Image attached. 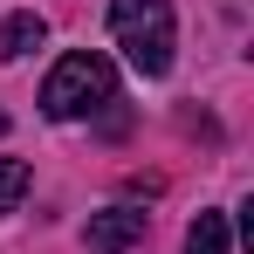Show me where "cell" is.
Returning a JSON list of instances; mask_svg holds the SVG:
<instances>
[{"label":"cell","instance_id":"6da1fadb","mask_svg":"<svg viewBox=\"0 0 254 254\" xmlns=\"http://www.w3.org/2000/svg\"><path fill=\"white\" fill-rule=\"evenodd\" d=\"M117 96V69H110V55H96V48H76V55H62L55 69H48L42 83V110L48 117H89V110H103Z\"/></svg>","mask_w":254,"mask_h":254},{"label":"cell","instance_id":"7a4b0ae2","mask_svg":"<svg viewBox=\"0 0 254 254\" xmlns=\"http://www.w3.org/2000/svg\"><path fill=\"white\" fill-rule=\"evenodd\" d=\"M110 35L137 76L172 69V0H110Z\"/></svg>","mask_w":254,"mask_h":254},{"label":"cell","instance_id":"3957f363","mask_svg":"<svg viewBox=\"0 0 254 254\" xmlns=\"http://www.w3.org/2000/svg\"><path fill=\"white\" fill-rule=\"evenodd\" d=\"M83 241H89V254H124V248H137V241H144V213H137V206H110V213H89Z\"/></svg>","mask_w":254,"mask_h":254},{"label":"cell","instance_id":"277c9868","mask_svg":"<svg viewBox=\"0 0 254 254\" xmlns=\"http://www.w3.org/2000/svg\"><path fill=\"white\" fill-rule=\"evenodd\" d=\"M42 35H48V21L21 7V14H7V21H0V55H35Z\"/></svg>","mask_w":254,"mask_h":254},{"label":"cell","instance_id":"5b68a950","mask_svg":"<svg viewBox=\"0 0 254 254\" xmlns=\"http://www.w3.org/2000/svg\"><path fill=\"white\" fill-rule=\"evenodd\" d=\"M186 254H227V213H199L186 227Z\"/></svg>","mask_w":254,"mask_h":254},{"label":"cell","instance_id":"8992f818","mask_svg":"<svg viewBox=\"0 0 254 254\" xmlns=\"http://www.w3.org/2000/svg\"><path fill=\"white\" fill-rule=\"evenodd\" d=\"M21 192H28V165L21 158H0V213L21 206Z\"/></svg>","mask_w":254,"mask_h":254},{"label":"cell","instance_id":"52a82bcc","mask_svg":"<svg viewBox=\"0 0 254 254\" xmlns=\"http://www.w3.org/2000/svg\"><path fill=\"white\" fill-rule=\"evenodd\" d=\"M0 130H7V110H0Z\"/></svg>","mask_w":254,"mask_h":254}]
</instances>
